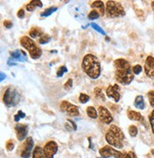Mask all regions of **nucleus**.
I'll return each mask as SVG.
<instances>
[{
  "mask_svg": "<svg viewBox=\"0 0 154 158\" xmlns=\"http://www.w3.org/2000/svg\"><path fill=\"white\" fill-rule=\"evenodd\" d=\"M115 80L121 85L128 86L134 79V73L129 62L124 58H119L114 61Z\"/></svg>",
  "mask_w": 154,
  "mask_h": 158,
  "instance_id": "nucleus-1",
  "label": "nucleus"
},
{
  "mask_svg": "<svg viewBox=\"0 0 154 158\" xmlns=\"http://www.w3.org/2000/svg\"><path fill=\"white\" fill-rule=\"evenodd\" d=\"M82 69L84 73L92 79H98L101 75V64L98 57L92 53H88L83 58Z\"/></svg>",
  "mask_w": 154,
  "mask_h": 158,
  "instance_id": "nucleus-2",
  "label": "nucleus"
},
{
  "mask_svg": "<svg viewBox=\"0 0 154 158\" xmlns=\"http://www.w3.org/2000/svg\"><path fill=\"white\" fill-rule=\"evenodd\" d=\"M106 141L110 144V146L122 149L124 147L125 134L119 127L111 125L106 133Z\"/></svg>",
  "mask_w": 154,
  "mask_h": 158,
  "instance_id": "nucleus-3",
  "label": "nucleus"
},
{
  "mask_svg": "<svg viewBox=\"0 0 154 158\" xmlns=\"http://www.w3.org/2000/svg\"><path fill=\"white\" fill-rule=\"evenodd\" d=\"M20 44L21 46L25 48L29 52L31 57L33 59H38L42 55V50L40 49L37 45L35 44L34 40L33 38L28 36H22L20 38Z\"/></svg>",
  "mask_w": 154,
  "mask_h": 158,
  "instance_id": "nucleus-4",
  "label": "nucleus"
},
{
  "mask_svg": "<svg viewBox=\"0 0 154 158\" xmlns=\"http://www.w3.org/2000/svg\"><path fill=\"white\" fill-rule=\"evenodd\" d=\"M106 13L110 18H118L126 15V12L121 3L117 1H108L106 4Z\"/></svg>",
  "mask_w": 154,
  "mask_h": 158,
  "instance_id": "nucleus-5",
  "label": "nucleus"
},
{
  "mask_svg": "<svg viewBox=\"0 0 154 158\" xmlns=\"http://www.w3.org/2000/svg\"><path fill=\"white\" fill-rule=\"evenodd\" d=\"M20 101V94L13 87H9L4 93L3 102L8 108L16 106Z\"/></svg>",
  "mask_w": 154,
  "mask_h": 158,
  "instance_id": "nucleus-6",
  "label": "nucleus"
},
{
  "mask_svg": "<svg viewBox=\"0 0 154 158\" xmlns=\"http://www.w3.org/2000/svg\"><path fill=\"white\" fill-rule=\"evenodd\" d=\"M99 153L102 158H110V157H114V158H122L123 153L120 152L119 151L115 150V149L111 148L110 146H105L102 149L99 150Z\"/></svg>",
  "mask_w": 154,
  "mask_h": 158,
  "instance_id": "nucleus-7",
  "label": "nucleus"
},
{
  "mask_svg": "<svg viewBox=\"0 0 154 158\" xmlns=\"http://www.w3.org/2000/svg\"><path fill=\"white\" fill-rule=\"evenodd\" d=\"M60 108L63 111L67 112L68 114L71 116H78L79 115V109L78 107L70 103L69 101H62Z\"/></svg>",
  "mask_w": 154,
  "mask_h": 158,
  "instance_id": "nucleus-8",
  "label": "nucleus"
},
{
  "mask_svg": "<svg viewBox=\"0 0 154 158\" xmlns=\"http://www.w3.org/2000/svg\"><path fill=\"white\" fill-rule=\"evenodd\" d=\"M26 62L27 55L26 53L21 51V50H16V51L11 52V58L8 60L9 65H15V62Z\"/></svg>",
  "mask_w": 154,
  "mask_h": 158,
  "instance_id": "nucleus-9",
  "label": "nucleus"
},
{
  "mask_svg": "<svg viewBox=\"0 0 154 158\" xmlns=\"http://www.w3.org/2000/svg\"><path fill=\"white\" fill-rule=\"evenodd\" d=\"M106 94L108 98L113 99L115 102H119L120 98H121L119 85L115 84V85H112V86H108L106 90Z\"/></svg>",
  "mask_w": 154,
  "mask_h": 158,
  "instance_id": "nucleus-10",
  "label": "nucleus"
},
{
  "mask_svg": "<svg viewBox=\"0 0 154 158\" xmlns=\"http://www.w3.org/2000/svg\"><path fill=\"white\" fill-rule=\"evenodd\" d=\"M98 117L104 124H110L113 121V117L107 108L100 106L98 108Z\"/></svg>",
  "mask_w": 154,
  "mask_h": 158,
  "instance_id": "nucleus-11",
  "label": "nucleus"
},
{
  "mask_svg": "<svg viewBox=\"0 0 154 158\" xmlns=\"http://www.w3.org/2000/svg\"><path fill=\"white\" fill-rule=\"evenodd\" d=\"M33 150V137H28L23 145V149L21 151L20 156L22 158H30Z\"/></svg>",
  "mask_w": 154,
  "mask_h": 158,
  "instance_id": "nucleus-12",
  "label": "nucleus"
},
{
  "mask_svg": "<svg viewBox=\"0 0 154 158\" xmlns=\"http://www.w3.org/2000/svg\"><path fill=\"white\" fill-rule=\"evenodd\" d=\"M43 151L47 158H53L58 151V145L56 144V142H54V141H49L46 145L44 146Z\"/></svg>",
  "mask_w": 154,
  "mask_h": 158,
  "instance_id": "nucleus-13",
  "label": "nucleus"
},
{
  "mask_svg": "<svg viewBox=\"0 0 154 158\" xmlns=\"http://www.w3.org/2000/svg\"><path fill=\"white\" fill-rule=\"evenodd\" d=\"M145 73L148 78L154 79V57L151 55H148L145 62L144 67Z\"/></svg>",
  "mask_w": 154,
  "mask_h": 158,
  "instance_id": "nucleus-14",
  "label": "nucleus"
},
{
  "mask_svg": "<svg viewBox=\"0 0 154 158\" xmlns=\"http://www.w3.org/2000/svg\"><path fill=\"white\" fill-rule=\"evenodd\" d=\"M15 133H16V137L19 141H23L24 139H27V135L29 133V127L28 125L25 124H16L15 125Z\"/></svg>",
  "mask_w": 154,
  "mask_h": 158,
  "instance_id": "nucleus-15",
  "label": "nucleus"
},
{
  "mask_svg": "<svg viewBox=\"0 0 154 158\" xmlns=\"http://www.w3.org/2000/svg\"><path fill=\"white\" fill-rule=\"evenodd\" d=\"M92 8L98 10L99 12H100V15H105V12H106V7H105V5H104V2L100 1V0L92 2Z\"/></svg>",
  "mask_w": 154,
  "mask_h": 158,
  "instance_id": "nucleus-16",
  "label": "nucleus"
},
{
  "mask_svg": "<svg viewBox=\"0 0 154 158\" xmlns=\"http://www.w3.org/2000/svg\"><path fill=\"white\" fill-rule=\"evenodd\" d=\"M128 117L132 121H143L144 117L142 116V114L138 111H128Z\"/></svg>",
  "mask_w": 154,
  "mask_h": 158,
  "instance_id": "nucleus-17",
  "label": "nucleus"
},
{
  "mask_svg": "<svg viewBox=\"0 0 154 158\" xmlns=\"http://www.w3.org/2000/svg\"><path fill=\"white\" fill-rule=\"evenodd\" d=\"M134 107L137 108L139 110H145V108H146V103H145L144 97L142 95L136 96V98H135V100H134Z\"/></svg>",
  "mask_w": 154,
  "mask_h": 158,
  "instance_id": "nucleus-18",
  "label": "nucleus"
},
{
  "mask_svg": "<svg viewBox=\"0 0 154 158\" xmlns=\"http://www.w3.org/2000/svg\"><path fill=\"white\" fill-rule=\"evenodd\" d=\"M29 34L31 38H41L45 33L39 28H33L30 31Z\"/></svg>",
  "mask_w": 154,
  "mask_h": 158,
  "instance_id": "nucleus-19",
  "label": "nucleus"
},
{
  "mask_svg": "<svg viewBox=\"0 0 154 158\" xmlns=\"http://www.w3.org/2000/svg\"><path fill=\"white\" fill-rule=\"evenodd\" d=\"M42 6H43V3L40 1V0H33V1H31L28 5L26 6V8L29 12H33L36 7L41 8Z\"/></svg>",
  "mask_w": 154,
  "mask_h": 158,
  "instance_id": "nucleus-20",
  "label": "nucleus"
},
{
  "mask_svg": "<svg viewBox=\"0 0 154 158\" xmlns=\"http://www.w3.org/2000/svg\"><path fill=\"white\" fill-rule=\"evenodd\" d=\"M33 158H47L41 147H35L33 151Z\"/></svg>",
  "mask_w": 154,
  "mask_h": 158,
  "instance_id": "nucleus-21",
  "label": "nucleus"
},
{
  "mask_svg": "<svg viewBox=\"0 0 154 158\" xmlns=\"http://www.w3.org/2000/svg\"><path fill=\"white\" fill-rule=\"evenodd\" d=\"M87 114L90 117V118H92V119H96L97 117H98V111H96V109H95L94 107L92 106H89L87 108Z\"/></svg>",
  "mask_w": 154,
  "mask_h": 158,
  "instance_id": "nucleus-22",
  "label": "nucleus"
},
{
  "mask_svg": "<svg viewBox=\"0 0 154 158\" xmlns=\"http://www.w3.org/2000/svg\"><path fill=\"white\" fill-rule=\"evenodd\" d=\"M93 92H94V95H95V97H96L97 99H99L100 101H106V96H105V94L103 93V92H102V90L100 89V88H98V87H96V88H94V90H93Z\"/></svg>",
  "mask_w": 154,
  "mask_h": 158,
  "instance_id": "nucleus-23",
  "label": "nucleus"
},
{
  "mask_svg": "<svg viewBox=\"0 0 154 158\" xmlns=\"http://www.w3.org/2000/svg\"><path fill=\"white\" fill-rule=\"evenodd\" d=\"M57 11V8L56 7H51V8H48L47 10H45L42 13H41V16L42 17H47V16H49L51 15H52V13L54 12Z\"/></svg>",
  "mask_w": 154,
  "mask_h": 158,
  "instance_id": "nucleus-24",
  "label": "nucleus"
},
{
  "mask_svg": "<svg viewBox=\"0 0 154 158\" xmlns=\"http://www.w3.org/2000/svg\"><path fill=\"white\" fill-rule=\"evenodd\" d=\"M129 133L131 137H135L136 135L138 134V129L136 126H134V125H131L129 126Z\"/></svg>",
  "mask_w": 154,
  "mask_h": 158,
  "instance_id": "nucleus-25",
  "label": "nucleus"
},
{
  "mask_svg": "<svg viewBox=\"0 0 154 158\" xmlns=\"http://www.w3.org/2000/svg\"><path fill=\"white\" fill-rule=\"evenodd\" d=\"M68 73V69L66 66H61L59 69L57 70V73H56V76L57 77H62L64 74Z\"/></svg>",
  "mask_w": 154,
  "mask_h": 158,
  "instance_id": "nucleus-26",
  "label": "nucleus"
},
{
  "mask_svg": "<svg viewBox=\"0 0 154 158\" xmlns=\"http://www.w3.org/2000/svg\"><path fill=\"white\" fill-rule=\"evenodd\" d=\"M99 15H100V13H99L96 10H92L89 13V19L90 20H94V19H97L99 18Z\"/></svg>",
  "mask_w": 154,
  "mask_h": 158,
  "instance_id": "nucleus-27",
  "label": "nucleus"
},
{
  "mask_svg": "<svg viewBox=\"0 0 154 158\" xmlns=\"http://www.w3.org/2000/svg\"><path fill=\"white\" fill-rule=\"evenodd\" d=\"M89 100V96L86 93H80L79 95V102L82 104H86Z\"/></svg>",
  "mask_w": 154,
  "mask_h": 158,
  "instance_id": "nucleus-28",
  "label": "nucleus"
},
{
  "mask_svg": "<svg viewBox=\"0 0 154 158\" xmlns=\"http://www.w3.org/2000/svg\"><path fill=\"white\" fill-rule=\"evenodd\" d=\"M51 39L52 38H51V36H49V35L44 34L41 38H39V43L40 44H47V43H49V41H51Z\"/></svg>",
  "mask_w": 154,
  "mask_h": 158,
  "instance_id": "nucleus-29",
  "label": "nucleus"
},
{
  "mask_svg": "<svg viewBox=\"0 0 154 158\" xmlns=\"http://www.w3.org/2000/svg\"><path fill=\"white\" fill-rule=\"evenodd\" d=\"M147 97H148V101L150 106L154 108V91H149L147 92Z\"/></svg>",
  "mask_w": 154,
  "mask_h": 158,
  "instance_id": "nucleus-30",
  "label": "nucleus"
},
{
  "mask_svg": "<svg viewBox=\"0 0 154 158\" xmlns=\"http://www.w3.org/2000/svg\"><path fill=\"white\" fill-rule=\"evenodd\" d=\"M90 26H92V28L95 30V31H98V33H100L102 35H106V33H105V31H104L102 28H101V27H99L97 24H95V23H92V24H90Z\"/></svg>",
  "mask_w": 154,
  "mask_h": 158,
  "instance_id": "nucleus-31",
  "label": "nucleus"
},
{
  "mask_svg": "<svg viewBox=\"0 0 154 158\" xmlns=\"http://www.w3.org/2000/svg\"><path fill=\"white\" fill-rule=\"evenodd\" d=\"M25 117H26V114H24V112L22 111H18L17 114L15 115V122H18L20 119L25 118Z\"/></svg>",
  "mask_w": 154,
  "mask_h": 158,
  "instance_id": "nucleus-32",
  "label": "nucleus"
},
{
  "mask_svg": "<svg viewBox=\"0 0 154 158\" xmlns=\"http://www.w3.org/2000/svg\"><path fill=\"white\" fill-rule=\"evenodd\" d=\"M148 120H149V123H150V127H151V130H152V133H154V110L151 111V114H149Z\"/></svg>",
  "mask_w": 154,
  "mask_h": 158,
  "instance_id": "nucleus-33",
  "label": "nucleus"
},
{
  "mask_svg": "<svg viewBox=\"0 0 154 158\" xmlns=\"http://www.w3.org/2000/svg\"><path fill=\"white\" fill-rule=\"evenodd\" d=\"M13 149H15V143H13L12 140H9L6 143V150L8 151H12Z\"/></svg>",
  "mask_w": 154,
  "mask_h": 158,
  "instance_id": "nucleus-34",
  "label": "nucleus"
},
{
  "mask_svg": "<svg viewBox=\"0 0 154 158\" xmlns=\"http://www.w3.org/2000/svg\"><path fill=\"white\" fill-rule=\"evenodd\" d=\"M122 158H137L136 154L133 151H129V152H125L122 155Z\"/></svg>",
  "mask_w": 154,
  "mask_h": 158,
  "instance_id": "nucleus-35",
  "label": "nucleus"
},
{
  "mask_svg": "<svg viewBox=\"0 0 154 158\" xmlns=\"http://www.w3.org/2000/svg\"><path fill=\"white\" fill-rule=\"evenodd\" d=\"M132 71H133L134 74H140L142 73L143 68L140 66V65H135V66L132 68Z\"/></svg>",
  "mask_w": 154,
  "mask_h": 158,
  "instance_id": "nucleus-36",
  "label": "nucleus"
},
{
  "mask_svg": "<svg viewBox=\"0 0 154 158\" xmlns=\"http://www.w3.org/2000/svg\"><path fill=\"white\" fill-rule=\"evenodd\" d=\"M71 88H72V79L70 78V79H68V81L64 84V90L69 91V90H70Z\"/></svg>",
  "mask_w": 154,
  "mask_h": 158,
  "instance_id": "nucleus-37",
  "label": "nucleus"
},
{
  "mask_svg": "<svg viewBox=\"0 0 154 158\" xmlns=\"http://www.w3.org/2000/svg\"><path fill=\"white\" fill-rule=\"evenodd\" d=\"M17 17H18V18H20V19H23L25 17V11L23 10V9H20V10L18 11Z\"/></svg>",
  "mask_w": 154,
  "mask_h": 158,
  "instance_id": "nucleus-38",
  "label": "nucleus"
},
{
  "mask_svg": "<svg viewBox=\"0 0 154 158\" xmlns=\"http://www.w3.org/2000/svg\"><path fill=\"white\" fill-rule=\"evenodd\" d=\"M4 26H5V28L7 29H11L12 27V22L10 20H5L4 21Z\"/></svg>",
  "mask_w": 154,
  "mask_h": 158,
  "instance_id": "nucleus-39",
  "label": "nucleus"
},
{
  "mask_svg": "<svg viewBox=\"0 0 154 158\" xmlns=\"http://www.w3.org/2000/svg\"><path fill=\"white\" fill-rule=\"evenodd\" d=\"M68 122H69V123H70V124H71L72 128H73V130H77V126L75 125V123H74L73 121H71V120H70V119H69V120H68Z\"/></svg>",
  "mask_w": 154,
  "mask_h": 158,
  "instance_id": "nucleus-40",
  "label": "nucleus"
},
{
  "mask_svg": "<svg viewBox=\"0 0 154 158\" xmlns=\"http://www.w3.org/2000/svg\"><path fill=\"white\" fill-rule=\"evenodd\" d=\"M4 77L6 78V76H4V74H1V81H2V80H4Z\"/></svg>",
  "mask_w": 154,
  "mask_h": 158,
  "instance_id": "nucleus-41",
  "label": "nucleus"
},
{
  "mask_svg": "<svg viewBox=\"0 0 154 158\" xmlns=\"http://www.w3.org/2000/svg\"><path fill=\"white\" fill-rule=\"evenodd\" d=\"M151 8H152V10L154 11V1L151 2Z\"/></svg>",
  "mask_w": 154,
  "mask_h": 158,
  "instance_id": "nucleus-42",
  "label": "nucleus"
},
{
  "mask_svg": "<svg viewBox=\"0 0 154 158\" xmlns=\"http://www.w3.org/2000/svg\"><path fill=\"white\" fill-rule=\"evenodd\" d=\"M152 153H154V150H153V151H152Z\"/></svg>",
  "mask_w": 154,
  "mask_h": 158,
  "instance_id": "nucleus-43",
  "label": "nucleus"
}]
</instances>
